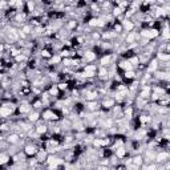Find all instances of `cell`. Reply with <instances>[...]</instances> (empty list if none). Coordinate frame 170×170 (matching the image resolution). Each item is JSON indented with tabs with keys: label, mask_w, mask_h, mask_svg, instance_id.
<instances>
[{
	"label": "cell",
	"mask_w": 170,
	"mask_h": 170,
	"mask_svg": "<svg viewBox=\"0 0 170 170\" xmlns=\"http://www.w3.org/2000/svg\"><path fill=\"white\" fill-rule=\"evenodd\" d=\"M159 33H161V31H158V29H156V28H149V29H144V31L140 33V36H141V37L148 39V40H152V39L158 37Z\"/></svg>",
	"instance_id": "obj_1"
},
{
	"label": "cell",
	"mask_w": 170,
	"mask_h": 170,
	"mask_svg": "<svg viewBox=\"0 0 170 170\" xmlns=\"http://www.w3.org/2000/svg\"><path fill=\"white\" fill-rule=\"evenodd\" d=\"M37 150H39L37 145L32 142V144H27L24 146V150H23V152L27 154V157H35L36 153H37Z\"/></svg>",
	"instance_id": "obj_2"
},
{
	"label": "cell",
	"mask_w": 170,
	"mask_h": 170,
	"mask_svg": "<svg viewBox=\"0 0 170 170\" xmlns=\"http://www.w3.org/2000/svg\"><path fill=\"white\" fill-rule=\"evenodd\" d=\"M169 157H170V156H169V152H159V153H157V154H156V161L154 162H157V164H158V162H159V164H164V162L165 161H168V159H169Z\"/></svg>",
	"instance_id": "obj_3"
},
{
	"label": "cell",
	"mask_w": 170,
	"mask_h": 170,
	"mask_svg": "<svg viewBox=\"0 0 170 170\" xmlns=\"http://www.w3.org/2000/svg\"><path fill=\"white\" fill-rule=\"evenodd\" d=\"M114 104H116V100L106 96V97L102 100V102H101V105H100V106H102L104 109H112L113 106H114Z\"/></svg>",
	"instance_id": "obj_4"
},
{
	"label": "cell",
	"mask_w": 170,
	"mask_h": 170,
	"mask_svg": "<svg viewBox=\"0 0 170 170\" xmlns=\"http://www.w3.org/2000/svg\"><path fill=\"white\" fill-rule=\"evenodd\" d=\"M121 25L122 28H124V32H132L133 29H134V23L130 21L129 19H125L121 21Z\"/></svg>",
	"instance_id": "obj_5"
},
{
	"label": "cell",
	"mask_w": 170,
	"mask_h": 170,
	"mask_svg": "<svg viewBox=\"0 0 170 170\" xmlns=\"http://www.w3.org/2000/svg\"><path fill=\"white\" fill-rule=\"evenodd\" d=\"M112 60H113V55L108 53V55H105L104 57L100 60V65H101V66H106V68H108V66H111L113 64Z\"/></svg>",
	"instance_id": "obj_6"
},
{
	"label": "cell",
	"mask_w": 170,
	"mask_h": 170,
	"mask_svg": "<svg viewBox=\"0 0 170 170\" xmlns=\"http://www.w3.org/2000/svg\"><path fill=\"white\" fill-rule=\"evenodd\" d=\"M43 118L47 120V121H49V120H57V114H56L53 111H51V109H47V111L43 112Z\"/></svg>",
	"instance_id": "obj_7"
},
{
	"label": "cell",
	"mask_w": 170,
	"mask_h": 170,
	"mask_svg": "<svg viewBox=\"0 0 170 170\" xmlns=\"http://www.w3.org/2000/svg\"><path fill=\"white\" fill-rule=\"evenodd\" d=\"M118 68L124 69V71H130V69H133L134 66L130 64V61H129L128 59H125V60H121V61L118 63Z\"/></svg>",
	"instance_id": "obj_8"
},
{
	"label": "cell",
	"mask_w": 170,
	"mask_h": 170,
	"mask_svg": "<svg viewBox=\"0 0 170 170\" xmlns=\"http://www.w3.org/2000/svg\"><path fill=\"white\" fill-rule=\"evenodd\" d=\"M88 111H91V112H96V111H98L100 109V105H98V102L96 101V100H93V101H86V106H85Z\"/></svg>",
	"instance_id": "obj_9"
},
{
	"label": "cell",
	"mask_w": 170,
	"mask_h": 170,
	"mask_svg": "<svg viewBox=\"0 0 170 170\" xmlns=\"http://www.w3.org/2000/svg\"><path fill=\"white\" fill-rule=\"evenodd\" d=\"M7 142L8 144H19L20 142V134H18V133H11V134L7 137Z\"/></svg>",
	"instance_id": "obj_10"
},
{
	"label": "cell",
	"mask_w": 170,
	"mask_h": 170,
	"mask_svg": "<svg viewBox=\"0 0 170 170\" xmlns=\"http://www.w3.org/2000/svg\"><path fill=\"white\" fill-rule=\"evenodd\" d=\"M40 120V113L37 111H31L29 112V114H28V121H31L32 124H35V122H37Z\"/></svg>",
	"instance_id": "obj_11"
},
{
	"label": "cell",
	"mask_w": 170,
	"mask_h": 170,
	"mask_svg": "<svg viewBox=\"0 0 170 170\" xmlns=\"http://www.w3.org/2000/svg\"><path fill=\"white\" fill-rule=\"evenodd\" d=\"M96 57H97V53H95L93 51H88L84 53V61H93V60H96Z\"/></svg>",
	"instance_id": "obj_12"
},
{
	"label": "cell",
	"mask_w": 170,
	"mask_h": 170,
	"mask_svg": "<svg viewBox=\"0 0 170 170\" xmlns=\"http://www.w3.org/2000/svg\"><path fill=\"white\" fill-rule=\"evenodd\" d=\"M116 150V157L117 158H125L126 153H128V149H125L124 146H120V148L114 149Z\"/></svg>",
	"instance_id": "obj_13"
},
{
	"label": "cell",
	"mask_w": 170,
	"mask_h": 170,
	"mask_svg": "<svg viewBox=\"0 0 170 170\" xmlns=\"http://www.w3.org/2000/svg\"><path fill=\"white\" fill-rule=\"evenodd\" d=\"M124 77L128 80H136L137 79V73L133 71V69H130V71H124Z\"/></svg>",
	"instance_id": "obj_14"
},
{
	"label": "cell",
	"mask_w": 170,
	"mask_h": 170,
	"mask_svg": "<svg viewBox=\"0 0 170 170\" xmlns=\"http://www.w3.org/2000/svg\"><path fill=\"white\" fill-rule=\"evenodd\" d=\"M35 130H36V133H37L39 136H41V134H44V133L48 132V126L44 125V124H43V125H37L35 128Z\"/></svg>",
	"instance_id": "obj_15"
},
{
	"label": "cell",
	"mask_w": 170,
	"mask_h": 170,
	"mask_svg": "<svg viewBox=\"0 0 170 170\" xmlns=\"http://www.w3.org/2000/svg\"><path fill=\"white\" fill-rule=\"evenodd\" d=\"M8 161H9V156L5 154V153H0V166L8 164Z\"/></svg>",
	"instance_id": "obj_16"
},
{
	"label": "cell",
	"mask_w": 170,
	"mask_h": 170,
	"mask_svg": "<svg viewBox=\"0 0 170 170\" xmlns=\"http://www.w3.org/2000/svg\"><path fill=\"white\" fill-rule=\"evenodd\" d=\"M59 88H57V85H52L51 88H49V91H48V93L52 96V97H56V96H59Z\"/></svg>",
	"instance_id": "obj_17"
},
{
	"label": "cell",
	"mask_w": 170,
	"mask_h": 170,
	"mask_svg": "<svg viewBox=\"0 0 170 170\" xmlns=\"http://www.w3.org/2000/svg\"><path fill=\"white\" fill-rule=\"evenodd\" d=\"M41 57L51 59V57H52V53H51V51H48V49H43V51H41Z\"/></svg>",
	"instance_id": "obj_18"
},
{
	"label": "cell",
	"mask_w": 170,
	"mask_h": 170,
	"mask_svg": "<svg viewBox=\"0 0 170 170\" xmlns=\"http://www.w3.org/2000/svg\"><path fill=\"white\" fill-rule=\"evenodd\" d=\"M27 5H28V11L29 12L35 11V2H33V0H28V2H27Z\"/></svg>",
	"instance_id": "obj_19"
},
{
	"label": "cell",
	"mask_w": 170,
	"mask_h": 170,
	"mask_svg": "<svg viewBox=\"0 0 170 170\" xmlns=\"http://www.w3.org/2000/svg\"><path fill=\"white\" fill-rule=\"evenodd\" d=\"M57 88L59 91H66V88H68V82H59L57 84Z\"/></svg>",
	"instance_id": "obj_20"
},
{
	"label": "cell",
	"mask_w": 170,
	"mask_h": 170,
	"mask_svg": "<svg viewBox=\"0 0 170 170\" xmlns=\"http://www.w3.org/2000/svg\"><path fill=\"white\" fill-rule=\"evenodd\" d=\"M100 37H101V36H100L97 32H93V33H92V39H93V40H100Z\"/></svg>",
	"instance_id": "obj_21"
}]
</instances>
